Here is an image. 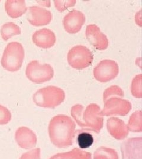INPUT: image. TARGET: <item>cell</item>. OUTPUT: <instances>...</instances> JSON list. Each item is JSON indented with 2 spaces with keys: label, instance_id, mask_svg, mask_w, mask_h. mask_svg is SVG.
Here are the masks:
<instances>
[{
  "label": "cell",
  "instance_id": "cell-1",
  "mask_svg": "<svg viewBox=\"0 0 142 159\" xmlns=\"http://www.w3.org/2000/svg\"><path fill=\"white\" fill-rule=\"evenodd\" d=\"M75 123L68 116L57 115L51 120L49 133L51 142L59 148L72 146L74 140Z\"/></svg>",
  "mask_w": 142,
  "mask_h": 159
},
{
  "label": "cell",
  "instance_id": "cell-2",
  "mask_svg": "<svg viewBox=\"0 0 142 159\" xmlns=\"http://www.w3.org/2000/svg\"><path fill=\"white\" fill-rule=\"evenodd\" d=\"M24 58L23 46L18 42H11L6 46L1 63L2 67L12 72L21 68Z\"/></svg>",
  "mask_w": 142,
  "mask_h": 159
},
{
  "label": "cell",
  "instance_id": "cell-3",
  "mask_svg": "<svg viewBox=\"0 0 142 159\" xmlns=\"http://www.w3.org/2000/svg\"><path fill=\"white\" fill-rule=\"evenodd\" d=\"M64 98L65 93L62 89L52 85L40 89L33 96L34 102L45 108H54L62 102Z\"/></svg>",
  "mask_w": 142,
  "mask_h": 159
},
{
  "label": "cell",
  "instance_id": "cell-4",
  "mask_svg": "<svg viewBox=\"0 0 142 159\" xmlns=\"http://www.w3.org/2000/svg\"><path fill=\"white\" fill-rule=\"evenodd\" d=\"M26 75L31 81L42 83L50 81L53 77L54 71L50 64H41L37 60H33L27 65Z\"/></svg>",
  "mask_w": 142,
  "mask_h": 159
},
{
  "label": "cell",
  "instance_id": "cell-5",
  "mask_svg": "<svg viewBox=\"0 0 142 159\" xmlns=\"http://www.w3.org/2000/svg\"><path fill=\"white\" fill-rule=\"evenodd\" d=\"M67 58L69 64L72 67L81 70L92 65L94 56L85 46H76L69 51Z\"/></svg>",
  "mask_w": 142,
  "mask_h": 159
},
{
  "label": "cell",
  "instance_id": "cell-6",
  "mask_svg": "<svg viewBox=\"0 0 142 159\" xmlns=\"http://www.w3.org/2000/svg\"><path fill=\"white\" fill-rule=\"evenodd\" d=\"M119 72V68L117 63L113 60H104L94 68L93 74L98 81L105 83L115 79Z\"/></svg>",
  "mask_w": 142,
  "mask_h": 159
},
{
  "label": "cell",
  "instance_id": "cell-7",
  "mask_svg": "<svg viewBox=\"0 0 142 159\" xmlns=\"http://www.w3.org/2000/svg\"><path fill=\"white\" fill-rule=\"evenodd\" d=\"M85 35L91 45L98 50H104L108 48L109 41L106 35L101 32L100 27L95 24L88 25Z\"/></svg>",
  "mask_w": 142,
  "mask_h": 159
},
{
  "label": "cell",
  "instance_id": "cell-8",
  "mask_svg": "<svg viewBox=\"0 0 142 159\" xmlns=\"http://www.w3.org/2000/svg\"><path fill=\"white\" fill-rule=\"evenodd\" d=\"M26 17L28 22L34 26L46 25L52 20L51 12L39 6L30 7Z\"/></svg>",
  "mask_w": 142,
  "mask_h": 159
},
{
  "label": "cell",
  "instance_id": "cell-9",
  "mask_svg": "<svg viewBox=\"0 0 142 159\" xmlns=\"http://www.w3.org/2000/svg\"><path fill=\"white\" fill-rule=\"evenodd\" d=\"M85 22V15L82 12L76 10L69 12L63 20L64 29L70 34L78 33Z\"/></svg>",
  "mask_w": 142,
  "mask_h": 159
},
{
  "label": "cell",
  "instance_id": "cell-10",
  "mask_svg": "<svg viewBox=\"0 0 142 159\" xmlns=\"http://www.w3.org/2000/svg\"><path fill=\"white\" fill-rule=\"evenodd\" d=\"M32 40L36 46L47 49L55 45L56 37L51 30L45 28L35 31L33 35Z\"/></svg>",
  "mask_w": 142,
  "mask_h": 159
},
{
  "label": "cell",
  "instance_id": "cell-11",
  "mask_svg": "<svg viewBox=\"0 0 142 159\" xmlns=\"http://www.w3.org/2000/svg\"><path fill=\"white\" fill-rule=\"evenodd\" d=\"M100 112V108L97 104H92L88 106L85 111L84 117L86 124L85 127H89L90 129L99 133L102 127V117H98V113Z\"/></svg>",
  "mask_w": 142,
  "mask_h": 159
},
{
  "label": "cell",
  "instance_id": "cell-12",
  "mask_svg": "<svg viewBox=\"0 0 142 159\" xmlns=\"http://www.w3.org/2000/svg\"><path fill=\"white\" fill-rule=\"evenodd\" d=\"M131 104L129 102L118 98H114L110 99L106 104L103 112L105 115L112 114L125 115L129 112Z\"/></svg>",
  "mask_w": 142,
  "mask_h": 159
},
{
  "label": "cell",
  "instance_id": "cell-13",
  "mask_svg": "<svg viewBox=\"0 0 142 159\" xmlns=\"http://www.w3.org/2000/svg\"><path fill=\"white\" fill-rule=\"evenodd\" d=\"M5 10L11 18H17L26 12L27 7L24 0H7L5 3Z\"/></svg>",
  "mask_w": 142,
  "mask_h": 159
},
{
  "label": "cell",
  "instance_id": "cell-14",
  "mask_svg": "<svg viewBox=\"0 0 142 159\" xmlns=\"http://www.w3.org/2000/svg\"><path fill=\"white\" fill-rule=\"evenodd\" d=\"M74 138L80 149H86L91 147L94 143L93 135L88 130L75 131Z\"/></svg>",
  "mask_w": 142,
  "mask_h": 159
},
{
  "label": "cell",
  "instance_id": "cell-15",
  "mask_svg": "<svg viewBox=\"0 0 142 159\" xmlns=\"http://www.w3.org/2000/svg\"><path fill=\"white\" fill-rule=\"evenodd\" d=\"M49 159H92V154L79 148H74L68 152L56 154Z\"/></svg>",
  "mask_w": 142,
  "mask_h": 159
},
{
  "label": "cell",
  "instance_id": "cell-16",
  "mask_svg": "<svg viewBox=\"0 0 142 159\" xmlns=\"http://www.w3.org/2000/svg\"><path fill=\"white\" fill-rule=\"evenodd\" d=\"M21 34V29L18 25L12 22L3 24L1 28V35L2 39L8 40L12 36Z\"/></svg>",
  "mask_w": 142,
  "mask_h": 159
},
{
  "label": "cell",
  "instance_id": "cell-17",
  "mask_svg": "<svg viewBox=\"0 0 142 159\" xmlns=\"http://www.w3.org/2000/svg\"><path fill=\"white\" fill-rule=\"evenodd\" d=\"M142 74H138L135 77L131 82V93L137 98H141L142 97Z\"/></svg>",
  "mask_w": 142,
  "mask_h": 159
},
{
  "label": "cell",
  "instance_id": "cell-18",
  "mask_svg": "<svg viewBox=\"0 0 142 159\" xmlns=\"http://www.w3.org/2000/svg\"><path fill=\"white\" fill-rule=\"evenodd\" d=\"M75 0L71 1H54L55 6L59 11L62 12L69 7H73L76 4Z\"/></svg>",
  "mask_w": 142,
  "mask_h": 159
},
{
  "label": "cell",
  "instance_id": "cell-19",
  "mask_svg": "<svg viewBox=\"0 0 142 159\" xmlns=\"http://www.w3.org/2000/svg\"><path fill=\"white\" fill-rule=\"evenodd\" d=\"M11 113L7 108L0 105V125L7 124L11 120Z\"/></svg>",
  "mask_w": 142,
  "mask_h": 159
},
{
  "label": "cell",
  "instance_id": "cell-20",
  "mask_svg": "<svg viewBox=\"0 0 142 159\" xmlns=\"http://www.w3.org/2000/svg\"><path fill=\"white\" fill-rule=\"evenodd\" d=\"M113 94H117V95H119L120 96H124L123 91L120 87L117 85H111V87L107 89L104 91V99L109 96L113 95Z\"/></svg>",
  "mask_w": 142,
  "mask_h": 159
}]
</instances>
